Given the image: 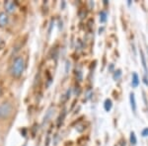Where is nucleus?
Returning a JSON list of instances; mask_svg holds the SVG:
<instances>
[{
  "mask_svg": "<svg viewBox=\"0 0 148 146\" xmlns=\"http://www.w3.org/2000/svg\"><path fill=\"white\" fill-rule=\"evenodd\" d=\"M12 112V106L10 103H4L1 107H0V117L3 119L8 118Z\"/></svg>",
  "mask_w": 148,
  "mask_h": 146,
  "instance_id": "nucleus-2",
  "label": "nucleus"
},
{
  "mask_svg": "<svg viewBox=\"0 0 148 146\" xmlns=\"http://www.w3.org/2000/svg\"><path fill=\"white\" fill-rule=\"evenodd\" d=\"M9 17L5 12H1L0 13V28H3L8 24Z\"/></svg>",
  "mask_w": 148,
  "mask_h": 146,
  "instance_id": "nucleus-3",
  "label": "nucleus"
},
{
  "mask_svg": "<svg viewBox=\"0 0 148 146\" xmlns=\"http://www.w3.org/2000/svg\"><path fill=\"white\" fill-rule=\"evenodd\" d=\"M106 21H107V13L105 11H102L100 13V22L105 23Z\"/></svg>",
  "mask_w": 148,
  "mask_h": 146,
  "instance_id": "nucleus-10",
  "label": "nucleus"
},
{
  "mask_svg": "<svg viewBox=\"0 0 148 146\" xmlns=\"http://www.w3.org/2000/svg\"><path fill=\"white\" fill-rule=\"evenodd\" d=\"M112 107H113V102H112V100L107 99L106 101H105V104H104L105 110H106L107 112H110L112 110Z\"/></svg>",
  "mask_w": 148,
  "mask_h": 146,
  "instance_id": "nucleus-8",
  "label": "nucleus"
},
{
  "mask_svg": "<svg viewBox=\"0 0 148 146\" xmlns=\"http://www.w3.org/2000/svg\"><path fill=\"white\" fill-rule=\"evenodd\" d=\"M141 134H142V136H144V137H146V136H148V127L143 129L142 132H141Z\"/></svg>",
  "mask_w": 148,
  "mask_h": 146,
  "instance_id": "nucleus-12",
  "label": "nucleus"
},
{
  "mask_svg": "<svg viewBox=\"0 0 148 146\" xmlns=\"http://www.w3.org/2000/svg\"><path fill=\"white\" fill-rule=\"evenodd\" d=\"M130 107H131V110H132V112H136V102H135V96L133 93H130Z\"/></svg>",
  "mask_w": 148,
  "mask_h": 146,
  "instance_id": "nucleus-5",
  "label": "nucleus"
},
{
  "mask_svg": "<svg viewBox=\"0 0 148 146\" xmlns=\"http://www.w3.org/2000/svg\"><path fill=\"white\" fill-rule=\"evenodd\" d=\"M3 47H4V42H3V40H0V49H1Z\"/></svg>",
  "mask_w": 148,
  "mask_h": 146,
  "instance_id": "nucleus-13",
  "label": "nucleus"
},
{
  "mask_svg": "<svg viewBox=\"0 0 148 146\" xmlns=\"http://www.w3.org/2000/svg\"><path fill=\"white\" fill-rule=\"evenodd\" d=\"M0 118H1V117H0Z\"/></svg>",
  "mask_w": 148,
  "mask_h": 146,
  "instance_id": "nucleus-15",
  "label": "nucleus"
},
{
  "mask_svg": "<svg viewBox=\"0 0 148 146\" xmlns=\"http://www.w3.org/2000/svg\"><path fill=\"white\" fill-rule=\"evenodd\" d=\"M0 94H1V91H0Z\"/></svg>",
  "mask_w": 148,
  "mask_h": 146,
  "instance_id": "nucleus-14",
  "label": "nucleus"
},
{
  "mask_svg": "<svg viewBox=\"0 0 148 146\" xmlns=\"http://www.w3.org/2000/svg\"><path fill=\"white\" fill-rule=\"evenodd\" d=\"M131 85H132L133 88H136L138 85H139V78H138L137 73H133L132 74V80H131Z\"/></svg>",
  "mask_w": 148,
  "mask_h": 146,
  "instance_id": "nucleus-6",
  "label": "nucleus"
},
{
  "mask_svg": "<svg viewBox=\"0 0 148 146\" xmlns=\"http://www.w3.org/2000/svg\"><path fill=\"white\" fill-rule=\"evenodd\" d=\"M137 142V139H136V136H135V133L133 131L130 132V143L131 145H135Z\"/></svg>",
  "mask_w": 148,
  "mask_h": 146,
  "instance_id": "nucleus-9",
  "label": "nucleus"
},
{
  "mask_svg": "<svg viewBox=\"0 0 148 146\" xmlns=\"http://www.w3.org/2000/svg\"><path fill=\"white\" fill-rule=\"evenodd\" d=\"M140 57H141V62H142V66H143V68H144V71H145V76H147V73H148V69H147L146 59H145L144 53H143V51H140Z\"/></svg>",
  "mask_w": 148,
  "mask_h": 146,
  "instance_id": "nucleus-7",
  "label": "nucleus"
},
{
  "mask_svg": "<svg viewBox=\"0 0 148 146\" xmlns=\"http://www.w3.org/2000/svg\"><path fill=\"white\" fill-rule=\"evenodd\" d=\"M4 7H5L7 12L12 13V12H14L16 9V3L14 1H6L5 4H4Z\"/></svg>",
  "mask_w": 148,
  "mask_h": 146,
  "instance_id": "nucleus-4",
  "label": "nucleus"
},
{
  "mask_svg": "<svg viewBox=\"0 0 148 146\" xmlns=\"http://www.w3.org/2000/svg\"><path fill=\"white\" fill-rule=\"evenodd\" d=\"M121 69H118L116 71H114V80H119V79L121 78Z\"/></svg>",
  "mask_w": 148,
  "mask_h": 146,
  "instance_id": "nucleus-11",
  "label": "nucleus"
},
{
  "mask_svg": "<svg viewBox=\"0 0 148 146\" xmlns=\"http://www.w3.org/2000/svg\"><path fill=\"white\" fill-rule=\"evenodd\" d=\"M24 69H25V61H24V58L22 56L16 57L11 65V69H10L11 75L14 78L21 77V75L24 72Z\"/></svg>",
  "mask_w": 148,
  "mask_h": 146,
  "instance_id": "nucleus-1",
  "label": "nucleus"
}]
</instances>
